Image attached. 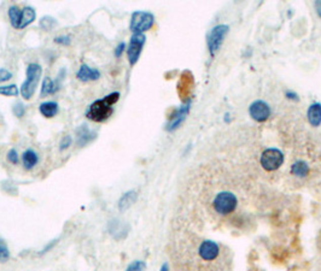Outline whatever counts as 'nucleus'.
I'll use <instances>...</instances> for the list:
<instances>
[{"mask_svg":"<svg viewBox=\"0 0 321 271\" xmlns=\"http://www.w3.org/2000/svg\"><path fill=\"white\" fill-rule=\"evenodd\" d=\"M39 26L43 30L45 31H51L57 26V20L53 18L52 16H44V17L40 20Z\"/></svg>","mask_w":321,"mask_h":271,"instance_id":"nucleus-22","label":"nucleus"},{"mask_svg":"<svg viewBox=\"0 0 321 271\" xmlns=\"http://www.w3.org/2000/svg\"><path fill=\"white\" fill-rule=\"evenodd\" d=\"M108 232L115 240L121 241L124 240L126 236L128 235V233H130V225H128L127 223L122 222V220L115 218L109 222Z\"/></svg>","mask_w":321,"mask_h":271,"instance_id":"nucleus-9","label":"nucleus"},{"mask_svg":"<svg viewBox=\"0 0 321 271\" xmlns=\"http://www.w3.org/2000/svg\"><path fill=\"white\" fill-rule=\"evenodd\" d=\"M26 105L21 102H16L14 104V106H12V112H14V115L18 118L23 117V116L26 115Z\"/></svg>","mask_w":321,"mask_h":271,"instance_id":"nucleus-25","label":"nucleus"},{"mask_svg":"<svg viewBox=\"0 0 321 271\" xmlns=\"http://www.w3.org/2000/svg\"><path fill=\"white\" fill-rule=\"evenodd\" d=\"M6 158H8V160L11 164H14V165H17V164L20 163V157H18L17 151H16L15 149H11L10 151H9L8 154H6Z\"/></svg>","mask_w":321,"mask_h":271,"instance_id":"nucleus-28","label":"nucleus"},{"mask_svg":"<svg viewBox=\"0 0 321 271\" xmlns=\"http://www.w3.org/2000/svg\"><path fill=\"white\" fill-rule=\"evenodd\" d=\"M42 65L37 64V63H30V64H28L26 70V80H24L20 87V94L23 99H31V97L35 93L37 84H39L40 78H42Z\"/></svg>","mask_w":321,"mask_h":271,"instance_id":"nucleus-1","label":"nucleus"},{"mask_svg":"<svg viewBox=\"0 0 321 271\" xmlns=\"http://www.w3.org/2000/svg\"><path fill=\"white\" fill-rule=\"evenodd\" d=\"M21 12H22L21 9L16 5H12V6H10V8H9L8 15H9V18H10L11 26L14 27L15 29H20Z\"/></svg>","mask_w":321,"mask_h":271,"instance_id":"nucleus-20","label":"nucleus"},{"mask_svg":"<svg viewBox=\"0 0 321 271\" xmlns=\"http://www.w3.org/2000/svg\"><path fill=\"white\" fill-rule=\"evenodd\" d=\"M75 135H76V145L78 147H85L88 144L92 143L93 140L97 139V133L88 127L87 124H81L78 125L75 130Z\"/></svg>","mask_w":321,"mask_h":271,"instance_id":"nucleus-10","label":"nucleus"},{"mask_svg":"<svg viewBox=\"0 0 321 271\" xmlns=\"http://www.w3.org/2000/svg\"><path fill=\"white\" fill-rule=\"evenodd\" d=\"M315 9H316L317 15H319L320 17H321V2H316L315 3Z\"/></svg>","mask_w":321,"mask_h":271,"instance_id":"nucleus-33","label":"nucleus"},{"mask_svg":"<svg viewBox=\"0 0 321 271\" xmlns=\"http://www.w3.org/2000/svg\"><path fill=\"white\" fill-rule=\"evenodd\" d=\"M249 113H250V116L255 121L263 122L270 116V109L266 103L259 100V102L251 104L250 109H249Z\"/></svg>","mask_w":321,"mask_h":271,"instance_id":"nucleus-11","label":"nucleus"},{"mask_svg":"<svg viewBox=\"0 0 321 271\" xmlns=\"http://www.w3.org/2000/svg\"><path fill=\"white\" fill-rule=\"evenodd\" d=\"M9 259H10V250L6 242L0 238V263H6Z\"/></svg>","mask_w":321,"mask_h":271,"instance_id":"nucleus-24","label":"nucleus"},{"mask_svg":"<svg viewBox=\"0 0 321 271\" xmlns=\"http://www.w3.org/2000/svg\"><path fill=\"white\" fill-rule=\"evenodd\" d=\"M119 97H121V94H119L118 92H112L108 94L106 97H104V99H105L110 105H115V104L119 100Z\"/></svg>","mask_w":321,"mask_h":271,"instance_id":"nucleus-29","label":"nucleus"},{"mask_svg":"<svg viewBox=\"0 0 321 271\" xmlns=\"http://www.w3.org/2000/svg\"><path fill=\"white\" fill-rule=\"evenodd\" d=\"M138 199V193L135 191H128L126 192L125 194H122V197L119 198L118 203H117V207L121 212H125L127 211L132 205L135 204V201Z\"/></svg>","mask_w":321,"mask_h":271,"instance_id":"nucleus-14","label":"nucleus"},{"mask_svg":"<svg viewBox=\"0 0 321 271\" xmlns=\"http://www.w3.org/2000/svg\"><path fill=\"white\" fill-rule=\"evenodd\" d=\"M228 27L225 26V24L216 26L215 28H213L212 31H210L209 36H208V46H209L210 53H212V55L218 52V50L221 47L222 41L225 39Z\"/></svg>","mask_w":321,"mask_h":271,"instance_id":"nucleus-7","label":"nucleus"},{"mask_svg":"<svg viewBox=\"0 0 321 271\" xmlns=\"http://www.w3.org/2000/svg\"><path fill=\"white\" fill-rule=\"evenodd\" d=\"M126 47H127V45H126V42H119L118 45L116 46L115 52H114V55H115L116 58H121L122 55H124V53H125Z\"/></svg>","mask_w":321,"mask_h":271,"instance_id":"nucleus-32","label":"nucleus"},{"mask_svg":"<svg viewBox=\"0 0 321 271\" xmlns=\"http://www.w3.org/2000/svg\"><path fill=\"white\" fill-rule=\"evenodd\" d=\"M65 77V70L64 69H61V71L58 72L57 77L53 81L51 77H45L43 81V87H42V92H40V97H49L52 96V94L57 93L59 87H61L63 80Z\"/></svg>","mask_w":321,"mask_h":271,"instance_id":"nucleus-8","label":"nucleus"},{"mask_svg":"<svg viewBox=\"0 0 321 271\" xmlns=\"http://www.w3.org/2000/svg\"><path fill=\"white\" fill-rule=\"evenodd\" d=\"M39 111L44 117L53 118L59 112V105L56 102H44L40 104Z\"/></svg>","mask_w":321,"mask_h":271,"instance_id":"nucleus-17","label":"nucleus"},{"mask_svg":"<svg viewBox=\"0 0 321 271\" xmlns=\"http://www.w3.org/2000/svg\"><path fill=\"white\" fill-rule=\"evenodd\" d=\"M308 119L313 127H319L321 123V105L313 104L308 110Z\"/></svg>","mask_w":321,"mask_h":271,"instance_id":"nucleus-19","label":"nucleus"},{"mask_svg":"<svg viewBox=\"0 0 321 271\" xmlns=\"http://www.w3.org/2000/svg\"><path fill=\"white\" fill-rule=\"evenodd\" d=\"M187 111H188V105L184 106V108L180 109V110H178L175 115L171 118V121H169L168 125H167V130H168V131L175 130V129L178 128L182 122H184L185 117H186Z\"/></svg>","mask_w":321,"mask_h":271,"instance_id":"nucleus-18","label":"nucleus"},{"mask_svg":"<svg viewBox=\"0 0 321 271\" xmlns=\"http://www.w3.org/2000/svg\"><path fill=\"white\" fill-rule=\"evenodd\" d=\"M219 246L213 241L202 242L198 250V253L203 260H214L219 256Z\"/></svg>","mask_w":321,"mask_h":271,"instance_id":"nucleus-12","label":"nucleus"},{"mask_svg":"<svg viewBox=\"0 0 321 271\" xmlns=\"http://www.w3.org/2000/svg\"><path fill=\"white\" fill-rule=\"evenodd\" d=\"M20 89L16 84H9V86H0V96L5 97H17Z\"/></svg>","mask_w":321,"mask_h":271,"instance_id":"nucleus-23","label":"nucleus"},{"mask_svg":"<svg viewBox=\"0 0 321 271\" xmlns=\"http://www.w3.org/2000/svg\"><path fill=\"white\" fill-rule=\"evenodd\" d=\"M12 78V74L4 68H0V82H6Z\"/></svg>","mask_w":321,"mask_h":271,"instance_id":"nucleus-31","label":"nucleus"},{"mask_svg":"<svg viewBox=\"0 0 321 271\" xmlns=\"http://www.w3.org/2000/svg\"><path fill=\"white\" fill-rule=\"evenodd\" d=\"M55 42L58 43V45L62 46H68L71 43V37L68 35H61V36H56L55 37Z\"/></svg>","mask_w":321,"mask_h":271,"instance_id":"nucleus-30","label":"nucleus"},{"mask_svg":"<svg viewBox=\"0 0 321 271\" xmlns=\"http://www.w3.org/2000/svg\"><path fill=\"white\" fill-rule=\"evenodd\" d=\"M145 41L146 36L144 34H133L131 36L130 45L127 47V58L131 67H134L139 61L141 51H143L144 45H145Z\"/></svg>","mask_w":321,"mask_h":271,"instance_id":"nucleus-5","label":"nucleus"},{"mask_svg":"<svg viewBox=\"0 0 321 271\" xmlns=\"http://www.w3.org/2000/svg\"><path fill=\"white\" fill-rule=\"evenodd\" d=\"M145 263L143 260H134L127 266L126 271H144L145 270Z\"/></svg>","mask_w":321,"mask_h":271,"instance_id":"nucleus-26","label":"nucleus"},{"mask_svg":"<svg viewBox=\"0 0 321 271\" xmlns=\"http://www.w3.org/2000/svg\"><path fill=\"white\" fill-rule=\"evenodd\" d=\"M160 271H169L168 265H167V264H163L162 267H160Z\"/></svg>","mask_w":321,"mask_h":271,"instance_id":"nucleus-34","label":"nucleus"},{"mask_svg":"<svg viewBox=\"0 0 321 271\" xmlns=\"http://www.w3.org/2000/svg\"><path fill=\"white\" fill-rule=\"evenodd\" d=\"M214 210L220 215H229L237 207V198L229 192L219 193L214 199Z\"/></svg>","mask_w":321,"mask_h":271,"instance_id":"nucleus-4","label":"nucleus"},{"mask_svg":"<svg viewBox=\"0 0 321 271\" xmlns=\"http://www.w3.org/2000/svg\"><path fill=\"white\" fill-rule=\"evenodd\" d=\"M114 113V108L112 105L106 102L105 99H98L93 102L88 106L86 111V117L90 121H93L96 123H103L111 117Z\"/></svg>","mask_w":321,"mask_h":271,"instance_id":"nucleus-2","label":"nucleus"},{"mask_svg":"<svg viewBox=\"0 0 321 271\" xmlns=\"http://www.w3.org/2000/svg\"><path fill=\"white\" fill-rule=\"evenodd\" d=\"M35 18H36L35 9L31 8V6H26V8L22 9L20 29H24V28L30 26V24L35 21Z\"/></svg>","mask_w":321,"mask_h":271,"instance_id":"nucleus-15","label":"nucleus"},{"mask_svg":"<svg viewBox=\"0 0 321 271\" xmlns=\"http://www.w3.org/2000/svg\"><path fill=\"white\" fill-rule=\"evenodd\" d=\"M73 144V138L70 135H65V137L62 138L61 143H59V151H65Z\"/></svg>","mask_w":321,"mask_h":271,"instance_id":"nucleus-27","label":"nucleus"},{"mask_svg":"<svg viewBox=\"0 0 321 271\" xmlns=\"http://www.w3.org/2000/svg\"><path fill=\"white\" fill-rule=\"evenodd\" d=\"M283 162H284V156L276 149L266 150L261 157V164L267 171H274V170L280 168Z\"/></svg>","mask_w":321,"mask_h":271,"instance_id":"nucleus-6","label":"nucleus"},{"mask_svg":"<svg viewBox=\"0 0 321 271\" xmlns=\"http://www.w3.org/2000/svg\"><path fill=\"white\" fill-rule=\"evenodd\" d=\"M155 24V16L147 11H135L132 14L130 29L133 34H143Z\"/></svg>","mask_w":321,"mask_h":271,"instance_id":"nucleus-3","label":"nucleus"},{"mask_svg":"<svg viewBox=\"0 0 321 271\" xmlns=\"http://www.w3.org/2000/svg\"><path fill=\"white\" fill-rule=\"evenodd\" d=\"M22 163L26 170H31L35 168V165L39 163V156L34 150L28 149L22 154Z\"/></svg>","mask_w":321,"mask_h":271,"instance_id":"nucleus-16","label":"nucleus"},{"mask_svg":"<svg viewBox=\"0 0 321 271\" xmlns=\"http://www.w3.org/2000/svg\"><path fill=\"white\" fill-rule=\"evenodd\" d=\"M102 74L98 69H94L88 67L87 64H83L76 72V77L81 82H91V81H97L99 80Z\"/></svg>","mask_w":321,"mask_h":271,"instance_id":"nucleus-13","label":"nucleus"},{"mask_svg":"<svg viewBox=\"0 0 321 271\" xmlns=\"http://www.w3.org/2000/svg\"><path fill=\"white\" fill-rule=\"evenodd\" d=\"M291 172L295 176H298V177H304V176H307L308 172H309V166L304 162H297L292 165Z\"/></svg>","mask_w":321,"mask_h":271,"instance_id":"nucleus-21","label":"nucleus"}]
</instances>
